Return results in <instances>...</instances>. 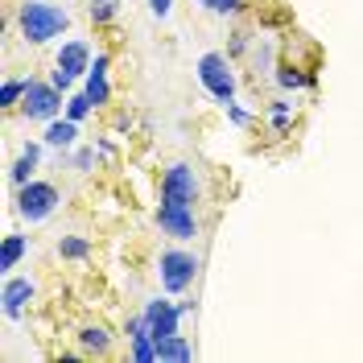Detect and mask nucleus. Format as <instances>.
I'll use <instances>...</instances> for the list:
<instances>
[{
	"label": "nucleus",
	"mask_w": 363,
	"mask_h": 363,
	"mask_svg": "<svg viewBox=\"0 0 363 363\" xmlns=\"http://www.w3.org/2000/svg\"><path fill=\"white\" fill-rule=\"evenodd\" d=\"M67 25H70L67 13H62V9H54V4H45V0H25V4H21V33L33 45L58 38Z\"/></svg>",
	"instance_id": "1"
},
{
	"label": "nucleus",
	"mask_w": 363,
	"mask_h": 363,
	"mask_svg": "<svg viewBox=\"0 0 363 363\" xmlns=\"http://www.w3.org/2000/svg\"><path fill=\"white\" fill-rule=\"evenodd\" d=\"M54 206H58V190L50 182H25L17 194V215L25 223H42L45 215H54Z\"/></svg>",
	"instance_id": "2"
},
{
	"label": "nucleus",
	"mask_w": 363,
	"mask_h": 363,
	"mask_svg": "<svg viewBox=\"0 0 363 363\" xmlns=\"http://www.w3.org/2000/svg\"><path fill=\"white\" fill-rule=\"evenodd\" d=\"M199 277V256L190 252H161V289L165 294H182L190 289V281Z\"/></svg>",
	"instance_id": "3"
},
{
	"label": "nucleus",
	"mask_w": 363,
	"mask_h": 363,
	"mask_svg": "<svg viewBox=\"0 0 363 363\" xmlns=\"http://www.w3.org/2000/svg\"><path fill=\"white\" fill-rule=\"evenodd\" d=\"M199 79H203V87L211 91L215 99L231 104V95H235V74H231L223 54H203V58H199Z\"/></svg>",
	"instance_id": "4"
},
{
	"label": "nucleus",
	"mask_w": 363,
	"mask_h": 363,
	"mask_svg": "<svg viewBox=\"0 0 363 363\" xmlns=\"http://www.w3.org/2000/svg\"><path fill=\"white\" fill-rule=\"evenodd\" d=\"M58 108H62L58 87H54V83H38V79H29V87H25V95H21V112L29 116V120H54Z\"/></svg>",
	"instance_id": "5"
},
{
	"label": "nucleus",
	"mask_w": 363,
	"mask_h": 363,
	"mask_svg": "<svg viewBox=\"0 0 363 363\" xmlns=\"http://www.w3.org/2000/svg\"><path fill=\"white\" fill-rule=\"evenodd\" d=\"M157 223L165 235H174V240H194V211L190 203H178V199H161V211H157Z\"/></svg>",
	"instance_id": "6"
},
{
	"label": "nucleus",
	"mask_w": 363,
	"mask_h": 363,
	"mask_svg": "<svg viewBox=\"0 0 363 363\" xmlns=\"http://www.w3.org/2000/svg\"><path fill=\"white\" fill-rule=\"evenodd\" d=\"M182 314H186L182 306L153 297V301L145 306V322H149V335H153V342H157V339H169V335H178V318H182Z\"/></svg>",
	"instance_id": "7"
},
{
	"label": "nucleus",
	"mask_w": 363,
	"mask_h": 363,
	"mask_svg": "<svg viewBox=\"0 0 363 363\" xmlns=\"http://www.w3.org/2000/svg\"><path fill=\"white\" fill-rule=\"evenodd\" d=\"M199 194V178L190 165H169L161 178V199H178V203H194Z\"/></svg>",
	"instance_id": "8"
},
{
	"label": "nucleus",
	"mask_w": 363,
	"mask_h": 363,
	"mask_svg": "<svg viewBox=\"0 0 363 363\" xmlns=\"http://www.w3.org/2000/svg\"><path fill=\"white\" fill-rule=\"evenodd\" d=\"M58 70L70 74V79H79V74H87L91 70V50L87 42H67L58 50Z\"/></svg>",
	"instance_id": "9"
},
{
	"label": "nucleus",
	"mask_w": 363,
	"mask_h": 363,
	"mask_svg": "<svg viewBox=\"0 0 363 363\" xmlns=\"http://www.w3.org/2000/svg\"><path fill=\"white\" fill-rule=\"evenodd\" d=\"M0 301H4V314H9V318H21V310L33 301V281H21V277L4 281V294H0Z\"/></svg>",
	"instance_id": "10"
},
{
	"label": "nucleus",
	"mask_w": 363,
	"mask_h": 363,
	"mask_svg": "<svg viewBox=\"0 0 363 363\" xmlns=\"http://www.w3.org/2000/svg\"><path fill=\"white\" fill-rule=\"evenodd\" d=\"M87 95L95 99V108L108 104V54H95V62L87 70Z\"/></svg>",
	"instance_id": "11"
},
{
	"label": "nucleus",
	"mask_w": 363,
	"mask_h": 363,
	"mask_svg": "<svg viewBox=\"0 0 363 363\" xmlns=\"http://www.w3.org/2000/svg\"><path fill=\"white\" fill-rule=\"evenodd\" d=\"M74 136H79V124H74V120H54V124L45 128V145L67 149V145H74Z\"/></svg>",
	"instance_id": "12"
},
{
	"label": "nucleus",
	"mask_w": 363,
	"mask_h": 363,
	"mask_svg": "<svg viewBox=\"0 0 363 363\" xmlns=\"http://www.w3.org/2000/svg\"><path fill=\"white\" fill-rule=\"evenodd\" d=\"M194 355L190 351V342L182 339V335H169V339H157V359H178V363H186Z\"/></svg>",
	"instance_id": "13"
},
{
	"label": "nucleus",
	"mask_w": 363,
	"mask_h": 363,
	"mask_svg": "<svg viewBox=\"0 0 363 363\" xmlns=\"http://www.w3.org/2000/svg\"><path fill=\"white\" fill-rule=\"evenodd\" d=\"M38 161H42V149H38V145H29V149H25L21 157H17V165H13V182H17V186H25V182L33 178Z\"/></svg>",
	"instance_id": "14"
},
{
	"label": "nucleus",
	"mask_w": 363,
	"mask_h": 363,
	"mask_svg": "<svg viewBox=\"0 0 363 363\" xmlns=\"http://www.w3.org/2000/svg\"><path fill=\"white\" fill-rule=\"evenodd\" d=\"M25 256V235H4V248H0V269H17Z\"/></svg>",
	"instance_id": "15"
},
{
	"label": "nucleus",
	"mask_w": 363,
	"mask_h": 363,
	"mask_svg": "<svg viewBox=\"0 0 363 363\" xmlns=\"http://www.w3.org/2000/svg\"><path fill=\"white\" fill-rule=\"evenodd\" d=\"M91 108H95V99H91L87 91H83V95H70V99H67V120L79 124V120H87V116H91Z\"/></svg>",
	"instance_id": "16"
},
{
	"label": "nucleus",
	"mask_w": 363,
	"mask_h": 363,
	"mask_svg": "<svg viewBox=\"0 0 363 363\" xmlns=\"http://www.w3.org/2000/svg\"><path fill=\"white\" fill-rule=\"evenodd\" d=\"M83 347H87V351H108V347H112V335H108L104 326H87V330H83Z\"/></svg>",
	"instance_id": "17"
},
{
	"label": "nucleus",
	"mask_w": 363,
	"mask_h": 363,
	"mask_svg": "<svg viewBox=\"0 0 363 363\" xmlns=\"http://www.w3.org/2000/svg\"><path fill=\"white\" fill-rule=\"evenodd\" d=\"M58 252H62V256H70V260H79V256H87V240H79V235H67V240L58 244Z\"/></svg>",
	"instance_id": "18"
},
{
	"label": "nucleus",
	"mask_w": 363,
	"mask_h": 363,
	"mask_svg": "<svg viewBox=\"0 0 363 363\" xmlns=\"http://www.w3.org/2000/svg\"><path fill=\"white\" fill-rule=\"evenodd\" d=\"M25 87H29V79H25V83H17V79H9V83H4V91H0L4 108H13V104H17V99L25 95Z\"/></svg>",
	"instance_id": "19"
},
{
	"label": "nucleus",
	"mask_w": 363,
	"mask_h": 363,
	"mask_svg": "<svg viewBox=\"0 0 363 363\" xmlns=\"http://www.w3.org/2000/svg\"><path fill=\"white\" fill-rule=\"evenodd\" d=\"M277 83H281V87H306L310 79H306V74H297V70H289V67H281V70H277Z\"/></svg>",
	"instance_id": "20"
},
{
	"label": "nucleus",
	"mask_w": 363,
	"mask_h": 363,
	"mask_svg": "<svg viewBox=\"0 0 363 363\" xmlns=\"http://www.w3.org/2000/svg\"><path fill=\"white\" fill-rule=\"evenodd\" d=\"M91 17H95V21H112L116 17V0H95V4H91Z\"/></svg>",
	"instance_id": "21"
},
{
	"label": "nucleus",
	"mask_w": 363,
	"mask_h": 363,
	"mask_svg": "<svg viewBox=\"0 0 363 363\" xmlns=\"http://www.w3.org/2000/svg\"><path fill=\"white\" fill-rule=\"evenodd\" d=\"M272 124H277V133H285V124H289V104H277V108H272Z\"/></svg>",
	"instance_id": "22"
},
{
	"label": "nucleus",
	"mask_w": 363,
	"mask_h": 363,
	"mask_svg": "<svg viewBox=\"0 0 363 363\" xmlns=\"http://www.w3.org/2000/svg\"><path fill=\"white\" fill-rule=\"evenodd\" d=\"M169 4H174V0H149V9H153V17H169Z\"/></svg>",
	"instance_id": "23"
},
{
	"label": "nucleus",
	"mask_w": 363,
	"mask_h": 363,
	"mask_svg": "<svg viewBox=\"0 0 363 363\" xmlns=\"http://www.w3.org/2000/svg\"><path fill=\"white\" fill-rule=\"evenodd\" d=\"M235 9H244V0H219L215 4V13H235Z\"/></svg>",
	"instance_id": "24"
},
{
	"label": "nucleus",
	"mask_w": 363,
	"mask_h": 363,
	"mask_svg": "<svg viewBox=\"0 0 363 363\" xmlns=\"http://www.w3.org/2000/svg\"><path fill=\"white\" fill-rule=\"evenodd\" d=\"M227 116H231L235 124H248V112H244V108H235V104H227Z\"/></svg>",
	"instance_id": "25"
},
{
	"label": "nucleus",
	"mask_w": 363,
	"mask_h": 363,
	"mask_svg": "<svg viewBox=\"0 0 363 363\" xmlns=\"http://www.w3.org/2000/svg\"><path fill=\"white\" fill-rule=\"evenodd\" d=\"M91 161H95V153H91V149H83V153L74 157V165H79V169H91Z\"/></svg>",
	"instance_id": "26"
},
{
	"label": "nucleus",
	"mask_w": 363,
	"mask_h": 363,
	"mask_svg": "<svg viewBox=\"0 0 363 363\" xmlns=\"http://www.w3.org/2000/svg\"><path fill=\"white\" fill-rule=\"evenodd\" d=\"M54 87H58V91H67V87H70V74H62V70H54Z\"/></svg>",
	"instance_id": "27"
},
{
	"label": "nucleus",
	"mask_w": 363,
	"mask_h": 363,
	"mask_svg": "<svg viewBox=\"0 0 363 363\" xmlns=\"http://www.w3.org/2000/svg\"><path fill=\"white\" fill-rule=\"evenodd\" d=\"M203 4H206V9H215V4H219V0H203Z\"/></svg>",
	"instance_id": "28"
},
{
	"label": "nucleus",
	"mask_w": 363,
	"mask_h": 363,
	"mask_svg": "<svg viewBox=\"0 0 363 363\" xmlns=\"http://www.w3.org/2000/svg\"><path fill=\"white\" fill-rule=\"evenodd\" d=\"M91 4H95V0H91ZM116 4H120V0H116Z\"/></svg>",
	"instance_id": "29"
}]
</instances>
